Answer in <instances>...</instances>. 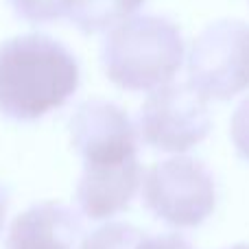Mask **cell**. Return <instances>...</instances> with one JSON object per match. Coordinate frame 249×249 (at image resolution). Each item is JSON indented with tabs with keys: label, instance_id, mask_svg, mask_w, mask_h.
<instances>
[{
	"label": "cell",
	"instance_id": "15",
	"mask_svg": "<svg viewBox=\"0 0 249 249\" xmlns=\"http://www.w3.org/2000/svg\"><path fill=\"white\" fill-rule=\"evenodd\" d=\"M228 249H249V243H238L234 247H228Z\"/></svg>",
	"mask_w": 249,
	"mask_h": 249
},
{
	"label": "cell",
	"instance_id": "6",
	"mask_svg": "<svg viewBox=\"0 0 249 249\" xmlns=\"http://www.w3.org/2000/svg\"><path fill=\"white\" fill-rule=\"evenodd\" d=\"M212 121L203 96L188 83L158 88L140 109V136L149 146L184 153L210 133Z\"/></svg>",
	"mask_w": 249,
	"mask_h": 249
},
{
	"label": "cell",
	"instance_id": "9",
	"mask_svg": "<svg viewBox=\"0 0 249 249\" xmlns=\"http://www.w3.org/2000/svg\"><path fill=\"white\" fill-rule=\"evenodd\" d=\"M144 0H70L68 16L83 33L103 31L129 20Z\"/></svg>",
	"mask_w": 249,
	"mask_h": 249
},
{
	"label": "cell",
	"instance_id": "11",
	"mask_svg": "<svg viewBox=\"0 0 249 249\" xmlns=\"http://www.w3.org/2000/svg\"><path fill=\"white\" fill-rule=\"evenodd\" d=\"M11 9L29 22H53L68 16L70 0H9Z\"/></svg>",
	"mask_w": 249,
	"mask_h": 249
},
{
	"label": "cell",
	"instance_id": "4",
	"mask_svg": "<svg viewBox=\"0 0 249 249\" xmlns=\"http://www.w3.org/2000/svg\"><path fill=\"white\" fill-rule=\"evenodd\" d=\"M188 86L203 99H232L249 88V24L216 20L195 39Z\"/></svg>",
	"mask_w": 249,
	"mask_h": 249
},
{
	"label": "cell",
	"instance_id": "1",
	"mask_svg": "<svg viewBox=\"0 0 249 249\" xmlns=\"http://www.w3.org/2000/svg\"><path fill=\"white\" fill-rule=\"evenodd\" d=\"M79 88V64L61 42L24 33L0 44V114L37 121L61 107Z\"/></svg>",
	"mask_w": 249,
	"mask_h": 249
},
{
	"label": "cell",
	"instance_id": "5",
	"mask_svg": "<svg viewBox=\"0 0 249 249\" xmlns=\"http://www.w3.org/2000/svg\"><path fill=\"white\" fill-rule=\"evenodd\" d=\"M70 136L83 158V173H118L140 166L136 129L127 114L109 101H83L70 118Z\"/></svg>",
	"mask_w": 249,
	"mask_h": 249
},
{
	"label": "cell",
	"instance_id": "2",
	"mask_svg": "<svg viewBox=\"0 0 249 249\" xmlns=\"http://www.w3.org/2000/svg\"><path fill=\"white\" fill-rule=\"evenodd\" d=\"M184 59V39L164 16H133L116 24L103 42L105 74L123 90H158L171 83Z\"/></svg>",
	"mask_w": 249,
	"mask_h": 249
},
{
	"label": "cell",
	"instance_id": "8",
	"mask_svg": "<svg viewBox=\"0 0 249 249\" xmlns=\"http://www.w3.org/2000/svg\"><path fill=\"white\" fill-rule=\"evenodd\" d=\"M140 181V166L118 173H81L77 188L79 208L92 221L109 219L129 206Z\"/></svg>",
	"mask_w": 249,
	"mask_h": 249
},
{
	"label": "cell",
	"instance_id": "7",
	"mask_svg": "<svg viewBox=\"0 0 249 249\" xmlns=\"http://www.w3.org/2000/svg\"><path fill=\"white\" fill-rule=\"evenodd\" d=\"M83 225L64 203H35L16 216L7 249H81Z\"/></svg>",
	"mask_w": 249,
	"mask_h": 249
},
{
	"label": "cell",
	"instance_id": "14",
	"mask_svg": "<svg viewBox=\"0 0 249 249\" xmlns=\"http://www.w3.org/2000/svg\"><path fill=\"white\" fill-rule=\"evenodd\" d=\"M7 208H9V195H7V190L0 186V234H2L4 219H7Z\"/></svg>",
	"mask_w": 249,
	"mask_h": 249
},
{
	"label": "cell",
	"instance_id": "3",
	"mask_svg": "<svg viewBox=\"0 0 249 249\" xmlns=\"http://www.w3.org/2000/svg\"><path fill=\"white\" fill-rule=\"evenodd\" d=\"M144 206L171 228H197L216 203L214 177L197 158L177 155L153 164L144 177Z\"/></svg>",
	"mask_w": 249,
	"mask_h": 249
},
{
	"label": "cell",
	"instance_id": "10",
	"mask_svg": "<svg viewBox=\"0 0 249 249\" xmlns=\"http://www.w3.org/2000/svg\"><path fill=\"white\" fill-rule=\"evenodd\" d=\"M144 232L129 223H105L83 238L81 249H138Z\"/></svg>",
	"mask_w": 249,
	"mask_h": 249
},
{
	"label": "cell",
	"instance_id": "12",
	"mask_svg": "<svg viewBox=\"0 0 249 249\" xmlns=\"http://www.w3.org/2000/svg\"><path fill=\"white\" fill-rule=\"evenodd\" d=\"M232 142L238 153L249 160V96L241 101L232 116Z\"/></svg>",
	"mask_w": 249,
	"mask_h": 249
},
{
	"label": "cell",
	"instance_id": "13",
	"mask_svg": "<svg viewBox=\"0 0 249 249\" xmlns=\"http://www.w3.org/2000/svg\"><path fill=\"white\" fill-rule=\"evenodd\" d=\"M138 249H193V245L179 234H158V236L144 234Z\"/></svg>",
	"mask_w": 249,
	"mask_h": 249
}]
</instances>
